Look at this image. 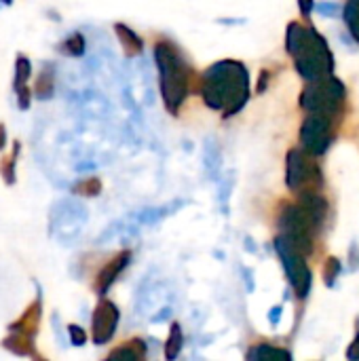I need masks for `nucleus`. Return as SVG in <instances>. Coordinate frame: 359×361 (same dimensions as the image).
<instances>
[{"label": "nucleus", "mask_w": 359, "mask_h": 361, "mask_svg": "<svg viewBox=\"0 0 359 361\" xmlns=\"http://www.w3.org/2000/svg\"><path fill=\"white\" fill-rule=\"evenodd\" d=\"M57 49L68 57H83L85 49H87V40H85L83 32H72L70 36L63 38V42Z\"/></svg>", "instance_id": "a211bd4d"}, {"label": "nucleus", "mask_w": 359, "mask_h": 361, "mask_svg": "<svg viewBox=\"0 0 359 361\" xmlns=\"http://www.w3.org/2000/svg\"><path fill=\"white\" fill-rule=\"evenodd\" d=\"M298 4H300V13L305 17H309L313 13V8H315V2L313 0H298Z\"/></svg>", "instance_id": "bb28decb"}, {"label": "nucleus", "mask_w": 359, "mask_h": 361, "mask_svg": "<svg viewBox=\"0 0 359 361\" xmlns=\"http://www.w3.org/2000/svg\"><path fill=\"white\" fill-rule=\"evenodd\" d=\"M34 97L40 102H47L55 95V63H42L34 78Z\"/></svg>", "instance_id": "ddd939ff"}, {"label": "nucleus", "mask_w": 359, "mask_h": 361, "mask_svg": "<svg viewBox=\"0 0 359 361\" xmlns=\"http://www.w3.org/2000/svg\"><path fill=\"white\" fill-rule=\"evenodd\" d=\"M68 336H70V345H74V347H83L87 343V332L76 324L68 326Z\"/></svg>", "instance_id": "393cba45"}, {"label": "nucleus", "mask_w": 359, "mask_h": 361, "mask_svg": "<svg viewBox=\"0 0 359 361\" xmlns=\"http://www.w3.org/2000/svg\"><path fill=\"white\" fill-rule=\"evenodd\" d=\"M345 99V85L336 76H324L320 80H311L309 87L300 95V106L307 112H322L328 116H336Z\"/></svg>", "instance_id": "39448f33"}, {"label": "nucleus", "mask_w": 359, "mask_h": 361, "mask_svg": "<svg viewBox=\"0 0 359 361\" xmlns=\"http://www.w3.org/2000/svg\"><path fill=\"white\" fill-rule=\"evenodd\" d=\"M0 347L15 355V357H28V360H44L40 353H38V347H36V338L28 336V334H21V332H8L2 341H0Z\"/></svg>", "instance_id": "f8f14e48"}, {"label": "nucleus", "mask_w": 359, "mask_h": 361, "mask_svg": "<svg viewBox=\"0 0 359 361\" xmlns=\"http://www.w3.org/2000/svg\"><path fill=\"white\" fill-rule=\"evenodd\" d=\"M286 184L294 192L313 190L315 186L322 184L320 167H317L313 154L307 152L305 148H294V150L288 152V159H286Z\"/></svg>", "instance_id": "0eeeda50"}, {"label": "nucleus", "mask_w": 359, "mask_h": 361, "mask_svg": "<svg viewBox=\"0 0 359 361\" xmlns=\"http://www.w3.org/2000/svg\"><path fill=\"white\" fill-rule=\"evenodd\" d=\"M273 311H275V313H271V322L277 324V322H279V315H281V309H273Z\"/></svg>", "instance_id": "c756f323"}, {"label": "nucleus", "mask_w": 359, "mask_h": 361, "mask_svg": "<svg viewBox=\"0 0 359 361\" xmlns=\"http://www.w3.org/2000/svg\"><path fill=\"white\" fill-rule=\"evenodd\" d=\"M347 357L351 361H359V332L358 336H355V341H353V345L349 347V351H347Z\"/></svg>", "instance_id": "cd10ccee"}, {"label": "nucleus", "mask_w": 359, "mask_h": 361, "mask_svg": "<svg viewBox=\"0 0 359 361\" xmlns=\"http://www.w3.org/2000/svg\"><path fill=\"white\" fill-rule=\"evenodd\" d=\"M341 271H343V267H341V260L339 258H328L326 260V264H324V277H326V283L332 288L334 286V281L341 277Z\"/></svg>", "instance_id": "5701e85b"}, {"label": "nucleus", "mask_w": 359, "mask_h": 361, "mask_svg": "<svg viewBox=\"0 0 359 361\" xmlns=\"http://www.w3.org/2000/svg\"><path fill=\"white\" fill-rule=\"evenodd\" d=\"M32 78V59L25 53L15 55V66H13V93L25 87Z\"/></svg>", "instance_id": "f3484780"}, {"label": "nucleus", "mask_w": 359, "mask_h": 361, "mask_svg": "<svg viewBox=\"0 0 359 361\" xmlns=\"http://www.w3.org/2000/svg\"><path fill=\"white\" fill-rule=\"evenodd\" d=\"M129 262H131V252H129V250H123V252H118L116 256H112V258L97 271L95 281H93V292H95L97 296H106L108 290L114 286V281L121 277V273L129 267Z\"/></svg>", "instance_id": "9d476101"}, {"label": "nucleus", "mask_w": 359, "mask_h": 361, "mask_svg": "<svg viewBox=\"0 0 359 361\" xmlns=\"http://www.w3.org/2000/svg\"><path fill=\"white\" fill-rule=\"evenodd\" d=\"M154 61L159 68L163 102L169 112H178V108L184 104L188 95L190 68L186 66L184 57L176 51V47L165 40L154 44Z\"/></svg>", "instance_id": "7ed1b4c3"}, {"label": "nucleus", "mask_w": 359, "mask_h": 361, "mask_svg": "<svg viewBox=\"0 0 359 361\" xmlns=\"http://www.w3.org/2000/svg\"><path fill=\"white\" fill-rule=\"evenodd\" d=\"M201 95L212 110H218L224 116L239 112L250 99L248 68L235 59H222L212 63L203 74Z\"/></svg>", "instance_id": "f257e3e1"}, {"label": "nucleus", "mask_w": 359, "mask_h": 361, "mask_svg": "<svg viewBox=\"0 0 359 361\" xmlns=\"http://www.w3.org/2000/svg\"><path fill=\"white\" fill-rule=\"evenodd\" d=\"M32 97H34V89L30 85L21 87L19 91H15V104L21 112H25L32 106Z\"/></svg>", "instance_id": "b1692460"}, {"label": "nucleus", "mask_w": 359, "mask_h": 361, "mask_svg": "<svg viewBox=\"0 0 359 361\" xmlns=\"http://www.w3.org/2000/svg\"><path fill=\"white\" fill-rule=\"evenodd\" d=\"M19 154H21V142L19 140H13L11 152H4L0 157V178H2V184L6 188H11V186L17 184V163H19Z\"/></svg>", "instance_id": "4468645a"}, {"label": "nucleus", "mask_w": 359, "mask_h": 361, "mask_svg": "<svg viewBox=\"0 0 359 361\" xmlns=\"http://www.w3.org/2000/svg\"><path fill=\"white\" fill-rule=\"evenodd\" d=\"M102 188H104L102 180L95 178V176H91V178L78 180V182L72 186V192L78 195V197H89V199H91V197H97V195L102 192Z\"/></svg>", "instance_id": "aec40b11"}, {"label": "nucleus", "mask_w": 359, "mask_h": 361, "mask_svg": "<svg viewBox=\"0 0 359 361\" xmlns=\"http://www.w3.org/2000/svg\"><path fill=\"white\" fill-rule=\"evenodd\" d=\"M146 357V345L138 338L123 343L121 347L112 349L108 353V360H129V361H140Z\"/></svg>", "instance_id": "dca6fc26"}, {"label": "nucleus", "mask_w": 359, "mask_h": 361, "mask_svg": "<svg viewBox=\"0 0 359 361\" xmlns=\"http://www.w3.org/2000/svg\"><path fill=\"white\" fill-rule=\"evenodd\" d=\"M279 228H281V235L298 252L309 256L313 252V241H315L317 231L322 228V222L303 203H296V205H288L281 209Z\"/></svg>", "instance_id": "20e7f679"}, {"label": "nucleus", "mask_w": 359, "mask_h": 361, "mask_svg": "<svg viewBox=\"0 0 359 361\" xmlns=\"http://www.w3.org/2000/svg\"><path fill=\"white\" fill-rule=\"evenodd\" d=\"M0 4H2V6H13L15 0H0Z\"/></svg>", "instance_id": "7c9ffc66"}, {"label": "nucleus", "mask_w": 359, "mask_h": 361, "mask_svg": "<svg viewBox=\"0 0 359 361\" xmlns=\"http://www.w3.org/2000/svg\"><path fill=\"white\" fill-rule=\"evenodd\" d=\"M332 118L334 116H328L322 112H309V116L305 118V123L300 127V144L313 157H322L330 148V144L334 140Z\"/></svg>", "instance_id": "6e6552de"}, {"label": "nucleus", "mask_w": 359, "mask_h": 361, "mask_svg": "<svg viewBox=\"0 0 359 361\" xmlns=\"http://www.w3.org/2000/svg\"><path fill=\"white\" fill-rule=\"evenodd\" d=\"M248 360H292V353L273 345H258L248 353Z\"/></svg>", "instance_id": "6ab92c4d"}, {"label": "nucleus", "mask_w": 359, "mask_h": 361, "mask_svg": "<svg viewBox=\"0 0 359 361\" xmlns=\"http://www.w3.org/2000/svg\"><path fill=\"white\" fill-rule=\"evenodd\" d=\"M6 144H8V133H6V125H4V123L0 121V152H4Z\"/></svg>", "instance_id": "c85d7f7f"}, {"label": "nucleus", "mask_w": 359, "mask_h": 361, "mask_svg": "<svg viewBox=\"0 0 359 361\" xmlns=\"http://www.w3.org/2000/svg\"><path fill=\"white\" fill-rule=\"evenodd\" d=\"M118 319H121L118 307L112 300L102 296V300L95 305L93 315H91V341H93V345H97V347L108 345L112 341V336L116 334Z\"/></svg>", "instance_id": "1a4fd4ad"}, {"label": "nucleus", "mask_w": 359, "mask_h": 361, "mask_svg": "<svg viewBox=\"0 0 359 361\" xmlns=\"http://www.w3.org/2000/svg\"><path fill=\"white\" fill-rule=\"evenodd\" d=\"M286 51L294 57L296 70L305 80H320L334 72V57L326 38L315 27L292 21L286 32Z\"/></svg>", "instance_id": "f03ea898"}, {"label": "nucleus", "mask_w": 359, "mask_h": 361, "mask_svg": "<svg viewBox=\"0 0 359 361\" xmlns=\"http://www.w3.org/2000/svg\"><path fill=\"white\" fill-rule=\"evenodd\" d=\"M42 294L38 292L34 296V300L21 311V315L17 319H13L11 324H6V332H21L28 334L32 338L38 336L40 332V319H42Z\"/></svg>", "instance_id": "9b49d317"}, {"label": "nucleus", "mask_w": 359, "mask_h": 361, "mask_svg": "<svg viewBox=\"0 0 359 361\" xmlns=\"http://www.w3.org/2000/svg\"><path fill=\"white\" fill-rule=\"evenodd\" d=\"M343 15H345V23L351 36L359 42V0H349L343 8Z\"/></svg>", "instance_id": "4be33fe9"}, {"label": "nucleus", "mask_w": 359, "mask_h": 361, "mask_svg": "<svg viewBox=\"0 0 359 361\" xmlns=\"http://www.w3.org/2000/svg\"><path fill=\"white\" fill-rule=\"evenodd\" d=\"M114 34H116V38H118V42H121V47H123V51H125L127 57H135V55L142 53L144 42H142V38L129 25L114 23Z\"/></svg>", "instance_id": "2eb2a0df"}, {"label": "nucleus", "mask_w": 359, "mask_h": 361, "mask_svg": "<svg viewBox=\"0 0 359 361\" xmlns=\"http://www.w3.org/2000/svg\"><path fill=\"white\" fill-rule=\"evenodd\" d=\"M182 345H184V334H182V328L180 324H174L171 330H169V338H167V345H165V357L167 360H176L182 351Z\"/></svg>", "instance_id": "412c9836"}, {"label": "nucleus", "mask_w": 359, "mask_h": 361, "mask_svg": "<svg viewBox=\"0 0 359 361\" xmlns=\"http://www.w3.org/2000/svg\"><path fill=\"white\" fill-rule=\"evenodd\" d=\"M275 250H277V254H279V258L284 262V269L288 273V279H290V286H292L294 294L300 300H305L309 296V292H311V281H313L311 269L307 267V260H305V254L298 252L284 235H279L275 239Z\"/></svg>", "instance_id": "423d86ee"}, {"label": "nucleus", "mask_w": 359, "mask_h": 361, "mask_svg": "<svg viewBox=\"0 0 359 361\" xmlns=\"http://www.w3.org/2000/svg\"><path fill=\"white\" fill-rule=\"evenodd\" d=\"M317 11H320L324 17H336V15L341 13V6L334 4V2H322V4H317Z\"/></svg>", "instance_id": "a878e982"}]
</instances>
